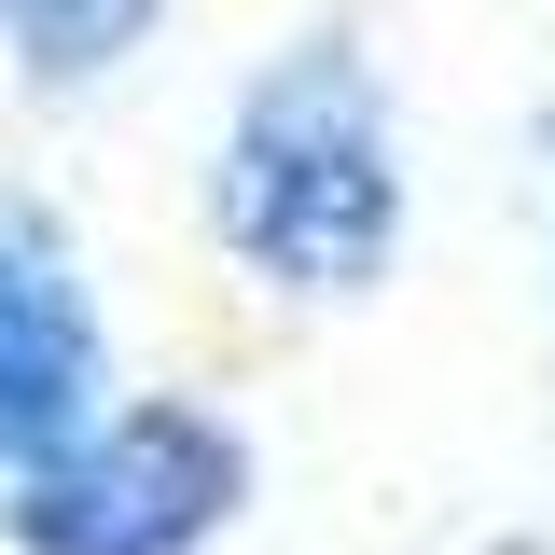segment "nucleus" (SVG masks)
Returning a JSON list of instances; mask_svg holds the SVG:
<instances>
[{
    "label": "nucleus",
    "mask_w": 555,
    "mask_h": 555,
    "mask_svg": "<svg viewBox=\"0 0 555 555\" xmlns=\"http://www.w3.org/2000/svg\"><path fill=\"white\" fill-rule=\"evenodd\" d=\"M208 222L264 292H306V306H347L403 264V112L347 28H306L236 83Z\"/></svg>",
    "instance_id": "nucleus-1"
},
{
    "label": "nucleus",
    "mask_w": 555,
    "mask_h": 555,
    "mask_svg": "<svg viewBox=\"0 0 555 555\" xmlns=\"http://www.w3.org/2000/svg\"><path fill=\"white\" fill-rule=\"evenodd\" d=\"M250 514V444L208 403H126L0 500L14 555H208Z\"/></svg>",
    "instance_id": "nucleus-2"
},
{
    "label": "nucleus",
    "mask_w": 555,
    "mask_h": 555,
    "mask_svg": "<svg viewBox=\"0 0 555 555\" xmlns=\"http://www.w3.org/2000/svg\"><path fill=\"white\" fill-rule=\"evenodd\" d=\"M112 416V334L42 195H0V500Z\"/></svg>",
    "instance_id": "nucleus-3"
},
{
    "label": "nucleus",
    "mask_w": 555,
    "mask_h": 555,
    "mask_svg": "<svg viewBox=\"0 0 555 555\" xmlns=\"http://www.w3.org/2000/svg\"><path fill=\"white\" fill-rule=\"evenodd\" d=\"M542 167H555V112H542Z\"/></svg>",
    "instance_id": "nucleus-4"
},
{
    "label": "nucleus",
    "mask_w": 555,
    "mask_h": 555,
    "mask_svg": "<svg viewBox=\"0 0 555 555\" xmlns=\"http://www.w3.org/2000/svg\"><path fill=\"white\" fill-rule=\"evenodd\" d=\"M14 14H28V0H0V28H14Z\"/></svg>",
    "instance_id": "nucleus-5"
},
{
    "label": "nucleus",
    "mask_w": 555,
    "mask_h": 555,
    "mask_svg": "<svg viewBox=\"0 0 555 555\" xmlns=\"http://www.w3.org/2000/svg\"><path fill=\"white\" fill-rule=\"evenodd\" d=\"M500 555H542V542H500Z\"/></svg>",
    "instance_id": "nucleus-6"
}]
</instances>
